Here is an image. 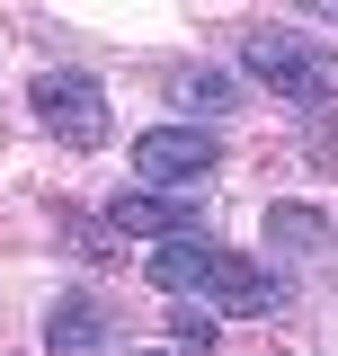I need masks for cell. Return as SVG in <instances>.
Segmentation results:
<instances>
[{
	"label": "cell",
	"instance_id": "obj_1",
	"mask_svg": "<svg viewBox=\"0 0 338 356\" xmlns=\"http://www.w3.org/2000/svg\"><path fill=\"white\" fill-rule=\"evenodd\" d=\"M152 285H161V294H178V303H214V312H267V303H285V285H276L267 267L232 259V250H214L205 232L152 241Z\"/></svg>",
	"mask_w": 338,
	"mask_h": 356
},
{
	"label": "cell",
	"instance_id": "obj_5",
	"mask_svg": "<svg viewBox=\"0 0 338 356\" xmlns=\"http://www.w3.org/2000/svg\"><path fill=\"white\" fill-rule=\"evenodd\" d=\"M116 232L178 241V232H205V222H196V205H178V187H143V196H116Z\"/></svg>",
	"mask_w": 338,
	"mask_h": 356
},
{
	"label": "cell",
	"instance_id": "obj_3",
	"mask_svg": "<svg viewBox=\"0 0 338 356\" xmlns=\"http://www.w3.org/2000/svg\"><path fill=\"white\" fill-rule=\"evenodd\" d=\"M27 107H36V125L63 134L72 152H98V143H107V89L89 81V72H45V81L27 89Z\"/></svg>",
	"mask_w": 338,
	"mask_h": 356
},
{
	"label": "cell",
	"instance_id": "obj_2",
	"mask_svg": "<svg viewBox=\"0 0 338 356\" xmlns=\"http://www.w3.org/2000/svg\"><path fill=\"white\" fill-rule=\"evenodd\" d=\"M241 63H250V72L276 89L285 107H330V98H338V63L321 54V44L285 36V27H258V36H241Z\"/></svg>",
	"mask_w": 338,
	"mask_h": 356
},
{
	"label": "cell",
	"instance_id": "obj_6",
	"mask_svg": "<svg viewBox=\"0 0 338 356\" xmlns=\"http://www.w3.org/2000/svg\"><path fill=\"white\" fill-rule=\"evenodd\" d=\"M45 348L54 356H107V312L89 303V294H63V303L45 312Z\"/></svg>",
	"mask_w": 338,
	"mask_h": 356
},
{
	"label": "cell",
	"instance_id": "obj_9",
	"mask_svg": "<svg viewBox=\"0 0 338 356\" xmlns=\"http://www.w3.org/2000/svg\"><path fill=\"white\" fill-rule=\"evenodd\" d=\"M169 339H178V348H214V321H205V312H178Z\"/></svg>",
	"mask_w": 338,
	"mask_h": 356
},
{
	"label": "cell",
	"instance_id": "obj_4",
	"mask_svg": "<svg viewBox=\"0 0 338 356\" xmlns=\"http://www.w3.org/2000/svg\"><path fill=\"white\" fill-rule=\"evenodd\" d=\"M223 170V143H214L205 125H152L143 143H134V178L143 187H196V178H214Z\"/></svg>",
	"mask_w": 338,
	"mask_h": 356
},
{
	"label": "cell",
	"instance_id": "obj_7",
	"mask_svg": "<svg viewBox=\"0 0 338 356\" xmlns=\"http://www.w3.org/2000/svg\"><path fill=\"white\" fill-rule=\"evenodd\" d=\"M267 241H294V250H321V241H330V222H321V214H303V205H276V214H267Z\"/></svg>",
	"mask_w": 338,
	"mask_h": 356
},
{
	"label": "cell",
	"instance_id": "obj_8",
	"mask_svg": "<svg viewBox=\"0 0 338 356\" xmlns=\"http://www.w3.org/2000/svg\"><path fill=\"white\" fill-rule=\"evenodd\" d=\"M178 107H232V81H223V72H178Z\"/></svg>",
	"mask_w": 338,
	"mask_h": 356
},
{
	"label": "cell",
	"instance_id": "obj_10",
	"mask_svg": "<svg viewBox=\"0 0 338 356\" xmlns=\"http://www.w3.org/2000/svg\"><path fill=\"white\" fill-rule=\"evenodd\" d=\"M134 356H169V348H134Z\"/></svg>",
	"mask_w": 338,
	"mask_h": 356
}]
</instances>
